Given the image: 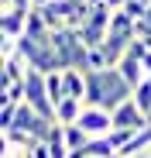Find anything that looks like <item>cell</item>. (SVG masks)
Returning <instances> with one entry per match:
<instances>
[{
    "label": "cell",
    "instance_id": "2",
    "mask_svg": "<svg viewBox=\"0 0 151 158\" xmlns=\"http://www.w3.org/2000/svg\"><path fill=\"white\" fill-rule=\"evenodd\" d=\"M76 124H79L89 138H107L113 131V114L103 110V107H83V114H79Z\"/></svg>",
    "mask_w": 151,
    "mask_h": 158
},
{
    "label": "cell",
    "instance_id": "1",
    "mask_svg": "<svg viewBox=\"0 0 151 158\" xmlns=\"http://www.w3.org/2000/svg\"><path fill=\"white\" fill-rule=\"evenodd\" d=\"M134 96V86L120 76L117 65L110 69H96V72H86V107H103V110H117L124 100Z\"/></svg>",
    "mask_w": 151,
    "mask_h": 158
},
{
    "label": "cell",
    "instance_id": "20",
    "mask_svg": "<svg viewBox=\"0 0 151 158\" xmlns=\"http://www.w3.org/2000/svg\"><path fill=\"white\" fill-rule=\"evenodd\" d=\"M107 4H110V7H113V10H120V7H124V4H127V0H107Z\"/></svg>",
    "mask_w": 151,
    "mask_h": 158
},
{
    "label": "cell",
    "instance_id": "14",
    "mask_svg": "<svg viewBox=\"0 0 151 158\" xmlns=\"http://www.w3.org/2000/svg\"><path fill=\"white\" fill-rule=\"evenodd\" d=\"M62 131H65V144L76 151V148H86L89 144V134L79 127V124H62Z\"/></svg>",
    "mask_w": 151,
    "mask_h": 158
},
{
    "label": "cell",
    "instance_id": "11",
    "mask_svg": "<svg viewBox=\"0 0 151 158\" xmlns=\"http://www.w3.org/2000/svg\"><path fill=\"white\" fill-rule=\"evenodd\" d=\"M107 35H117V38H134V17L124 14V10H113V21H110V31Z\"/></svg>",
    "mask_w": 151,
    "mask_h": 158
},
{
    "label": "cell",
    "instance_id": "21",
    "mask_svg": "<svg viewBox=\"0 0 151 158\" xmlns=\"http://www.w3.org/2000/svg\"><path fill=\"white\" fill-rule=\"evenodd\" d=\"M31 4H35V7H41V4H48V0H31Z\"/></svg>",
    "mask_w": 151,
    "mask_h": 158
},
{
    "label": "cell",
    "instance_id": "4",
    "mask_svg": "<svg viewBox=\"0 0 151 158\" xmlns=\"http://www.w3.org/2000/svg\"><path fill=\"white\" fill-rule=\"evenodd\" d=\"M28 14L31 10H21V7H0V35L4 38H21L24 28H28Z\"/></svg>",
    "mask_w": 151,
    "mask_h": 158
},
{
    "label": "cell",
    "instance_id": "22",
    "mask_svg": "<svg viewBox=\"0 0 151 158\" xmlns=\"http://www.w3.org/2000/svg\"><path fill=\"white\" fill-rule=\"evenodd\" d=\"M89 4H103V0H89Z\"/></svg>",
    "mask_w": 151,
    "mask_h": 158
},
{
    "label": "cell",
    "instance_id": "26",
    "mask_svg": "<svg viewBox=\"0 0 151 158\" xmlns=\"http://www.w3.org/2000/svg\"><path fill=\"white\" fill-rule=\"evenodd\" d=\"M89 158H93V155H89Z\"/></svg>",
    "mask_w": 151,
    "mask_h": 158
},
{
    "label": "cell",
    "instance_id": "7",
    "mask_svg": "<svg viewBox=\"0 0 151 158\" xmlns=\"http://www.w3.org/2000/svg\"><path fill=\"white\" fill-rule=\"evenodd\" d=\"M62 76H65V96H76L86 103V72L72 65V69H62Z\"/></svg>",
    "mask_w": 151,
    "mask_h": 158
},
{
    "label": "cell",
    "instance_id": "16",
    "mask_svg": "<svg viewBox=\"0 0 151 158\" xmlns=\"http://www.w3.org/2000/svg\"><path fill=\"white\" fill-rule=\"evenodd\" d=\"M86 151H89L93 158H110V155H117V148L110 144V138H89Z\"/></svg>",
    "mask_w": 151,
    "mask_h": 158
},
{
    "label": "cell",
    "instance_id": "8",
    "mask_svg": "<svg viewBox=\"0 0 151 158\" xmlns=\"http://www.w3.org/2000/svg\"><path fill=\"white\" fill-rule=\"evenodd\" d=\"M83 107H86L83 100L65 96V100L55 103V120H59V124H76V120H79V114H83Z\"/></svg>",
    "mask_w": 151,
    "mask_h": 158
},
{
    "label": "cell",
    "instance_id": "12",
    "mask_svg": "<svg viewBox=\"0 0 151 158\" xmlns=\"http://www.w3.org/2000/svg\"><path fill=\"white\" fill-rule=\"evenodd\" d=\"M89 10H93L89 0H69V28H83L89 21Z\"/></svg>",
    "mask_w": 151,
    "mask_h": 158
},
{
    "label": "cell",
    "instance_id": "19",
    "mask_svg": "<svg viewBox=\"0 0 151 158\" xmlns=\"http://www.w3.org/2000/svg\"><path fill=\"white\" fill-rule=\"evenodd\" d=\"M0 7H21V10H31L35 4H31V0H0Z\"/></svg>",
    "mask_w": 151,
    "mask_h": 158
},
{
    "label": "cell",
    "instance_id": "6",
    "mask_svg": "<svg viewBox=\"0 0 151 158\" xmlns=\"http://www.w3.org/2000/svg\"><path fill=\"white\" fill-rule=\"evenodd\" d=\"M117 69H120V76L124 79H127V83L137 89L141 83H144V79H148V72H144V62L141 59H134V55H124L120 62H117Z\"/></svg>",
    "mask_w": 151,
    "mask_h": 158
},
{
    "label": "cell",
    "instance_id": "15",
    "mask_svg": "<svg viewBox=\"0 0 151 158\" xmlns=\"http://www.w3.org/2000/svg\"><path fill=\"white\" fill-rule=\"evenodd\" d=\"M45 83H48V96H52V103L65 100V76H62V69H59V72H48Z\"/></svg>",
    "mask_w": 151,
    "mask_h": 158
},
{
    "label": "cell",
    "instance_id": "13",
    "mask_svg": "<svg viewBox=\"0 0 151 158\" xmlns=\"http://www.w3.org/2000/svg\"><path fill=\"white\" fill-rule=\"evenodd\" d=\"M76 31H79V38H83L86 48H100V45L107 41V31L96 28V24H83V28H76Z\"/></svg>",
    "mask_w": 151,
    "mask_h": 158
},
{
    "label": "cell",
    "instance_id": "23",
    "mask_svg": "<svg viewBox=\"0 0 151 158\" xmlns=\"http://www.w3.org/2000/svg\"><path fill=\"white\" fill-rule=\"evenodd\" d=\"M110 158H124V155H110Z\"/></svg>",
    "mask_w": 151,
    "mask_h": 158
},
{
    "label": "cell",
    "instance_id": "17",
    "mask_svg": "<svg viewBox=\"0 0 151 158\" xmlns=\"http://www.w3.org/2000/svg\"><path fill=\"white\" fill-rule=\"evenodd\" d=\"M134 100H137V107H141L144 114H151V83H148V79L134 89Z\"/></svg>",
    "mask_w": 151,
    "mask_h": 158
},
{
    "label": "cell",
    "instance_id": "25",
    "mask_svg": "<svg viewBox=\"0 0 151 158\" xmlns=\"http://www.w3.org/2000/svg\"><path fill=\"white\" fill-rule=\"evenodd\" d=\"M148 124H151V114H148Z\"/></svg>",
    "mask_w": 151,
    "mask_h": 158
},
{
    "label": "cell",
    "instance_id": "18",
    "mask_svg": "<svg viewBox=\"0 0 151 158\" xmlns=\"http://www.w3.org/2000/svg\"><path fill=\"white\" fill-rule=\"evenodd\" d=\"M96 69H110V65H107V55H103V45H100V48H89V72H96Z\"/></svg>",
    "mask_w": 151,
    "mask_h": 158
},
{
    "label": "cell",
    "instance_id": "5",
    "mask_svg": "<svg viewBox=\"0 0 151 158\" xmlns=\"http://www.w3.org/2000/svg\"><path fill=\"white\" fill-rule=\"evenodd\" d=\"M0 69H4V86H10V83H24V76H28L31 65H28V59L17 52V55H10V59L0 62Z\"/></svg>",
    "mask_w": 151,
    "mask_h": 158
},
{
    "label": "cell",
    "instance_id": "3",
    "mask_svg": "<svg viewBox=\"0 0 151 158\" xmlns=\"http://www.w3.org/2000/svg\"><path fill=\"white\" fill-rule=\"evenodd\" d=\"M113 127H127V131H141V127H148V114L137 107L134 96L124 100L120 107L113 110Z\"/></svg>",
    "mask_w": 151,
    "mask_h": 158
},
{
    "label": "cell",
    "instance_id": "24",
    "mask_svg": "<svg viewBox=\"0 0 151 158\" xmlns=\"http://www.w3.org/2000/svg\"><path fill=\"white\" fill-rule=\"evenodd\" d=\"M148 83H151V72H148Z\"/></svg>",
    "mask_w": 151,
    "mask_h": 158
},
{
    "label": "cell",
    "instance_id": "10",
    "mask_svg": "<svg viewBox=\"0 0 151 158\" xmlns=\"http://www.w3.org/2000/svg\"><path fill=\"white\" fill-rule=\"evenodd\" d=\"M127 45H131V38H117V35H107V41H103V55H107V65H117L124 55H127Z\"/></svg>",
    "mask_w": 151,
    "mask_h": 158
},
{
    "label": "cell",
    "instance_id": "9",
    "mask_svg": "<svg viewBox=\"0 0 151 158\" xmlns=\"http://www.w3.org/2000/svg\"><path fill=\"white\" fill-rule=\"evenodd\" d=\"M4 144L21 148V151H31V148L38 144V138L31 134V131H24V127H7V131H4Z\"/></svg>",
    "mask_w": 151,
    "mask_h": 158
}]
</instances>
